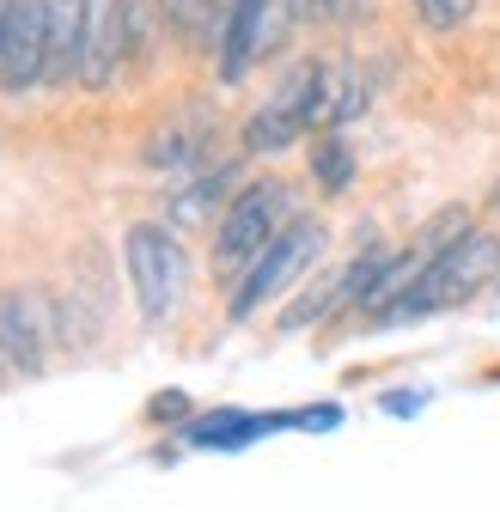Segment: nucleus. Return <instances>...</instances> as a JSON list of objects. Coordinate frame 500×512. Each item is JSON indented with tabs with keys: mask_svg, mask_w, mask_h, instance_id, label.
<instances>
[{
	"mask_svg": "<svg viewBox=\"0 0 500 512\" xmlns=\"http://www.w3.org/2000/svg\"><path fill=\"white\" fill-rule=\"evenodd\" d=\"M500 263V238L494 232H458L446 244H433V256L421 263V275H409V287L379 311L385 324H403V317H427V311H446L458 299H470Z\"/></svg>",
	"mask_w": 500,
	"mask_h": 512,
	"instance_id": "obj_1",
	"label": "nucleus"
},
{
	"mask_svg": "<svg viewBox=\"0 0 500 512\" xmlns=\"http://www.w3.org/2000/svg\"><path fill=\"white\" fill-rule=\"evenodd\" d=\"M122 269H129V287H135V305L147 324H165L183 305V293H190V250L159 220H141L122 232Z\"/></svg>",
	"mask_w": 500,
	"mask_h": 512,
	"instance_id": "obj_2",
	"label": "nucleus"
},
{
	"mask_svg": "<svg viewBox=\"0 0 500 512\" xmlns=\"http://www.w3.org/2000/svg\"><path fill=\"white\" fill-rule=\"evenodd\" d=\"M287 226H293V183H281V177L244 183L232 196V208L220 214V226H214V263L220 269H250Z\"/></svg>",
	"mask_w": 500,
	"mask_h": 512,
	"instance_id": "obj_3",
	"label": "nucleus"
},
{
	"mask_svg": "<svg viewBox=\"0 0 500 512\" xmlns=\"http://www.w3.org/2000/svg\"><path fill=\"white\" fill-rule=\"evenodd\" d=\"M324 244H330V232H324L318 220H293V226L257 256V263L244 269V281H238V293H232V305H226L232 324H244V317H257L269 299H281V293L324 256Z\"/></svg>",
	"mask_w": 500,
	"mask_h": 512,
	"instance_id": "obj_4",
	"label": "nucleus"
},
{
	"mask_svg": "<svg viewBox=\"0 0 500 512\" xmlns=\"http://www.w3.org/2000/svg\"><path fill=\"white\" fill-rule=\"evenodd\" d=\"M49 342H55L49 299L31 293V287H7V293H0V360H7L13 372H43Z\"/></svg>",
	"mask_w": 500,
	"mask_h": 512,
	"instance_id": "obj_5",
	"label": "nucleus"
},
{
	"mask_svg": "<svg viewBox=\"0 0 500 512\" xmlns=\"http://www.w3.org/2000/svg\"><path fill=\"white\" fill-rule=\"evenodd\" d=\"M129 0H86V55H80V86L104 92L116 68L129 61Z\"/></svg>",
	"mask_w": 500,
	"mask_h": 512,
	"instance_id": "obj_6",
	"label": "nucleus"
},
{
	"mask_svg": "<svg viewBox=\"0 0 500 512\" xmlns=\"http://www.w3.org/2000/svg\"><path fill=\"white\" fill-rule=\"evenodd\" d=\"M49 74V19L43 0H13V31H7V55H0V92H31Z\"/></svg>",
	"mask_w": 500,
	"mask_h": 512,
	"instance_id": "obj_7",
	"label": "nucleus"
},
{
	"mask_svg": "<svg viewBox=\"0 0 500 512\" xmlns=\"http://www.w3.org/2000/svg\"><path fill=\"white\" fill-rule=\"evenodd\" d=\"M275 31V0H226V19H220V80H244V68L269 49Z\"/></svg>",
	"mask_w": 500,
	"mask_h": 512,
	"instance_id": "obj_8",
	"label": "nucleus"
},
{
	"mask_svg": "<svg viewBox=\"0 0 500 512\" xmlns=\"http://www.w3.org/2000/svg\"><path fill=\"white\" fill-rule=\"evenodd\" d=\"M43 19H49L43 86H68V80H80V55H86V0H43Z\"/></svg>",
	"mask_w": 500,
	"mask_h": 512,
	"instance_id": "obj_9",
	"label": "nucleus"
},
{
	"mask_svg": "<svg viewBox=\"0 0 500 512\" xmlns=\"http://www.w3.org/2000/svg\"><path fill=\"white\" fill-rule=\"evenodd\" d=\"M263 427H275V421H257V415H208V421L183 427V433H190V445H244V439H257Z\"/></svg>",
	"mask_w": 500,
	"mask_h": 512,
	"instance_id": "obj_10",
	"label": "nucleus"
},
{
	"mask_svg": "<svg viewBox=\"0 0 500 512\" xmlns=\"http://www.w3.org/2000/svg\"><path fill=\"white\" fill-rule=\"evenodd\" d=\"M311 171H318V183L330 189V196H342V189H348V177H354V159H348V141H324L318 147V159H311Z\"/></svg>",
	"mask_w": 500,
	"mask_h": 512,
	"instance_id": "obj_11",
	"label": "nucleus"
},
{
	"mask_svg": "<svg viewBox=\"0 0 500 512\" xmlns=\"http://www.w3.org/2000/svg\"><path fill=\"white\" fill-rule=\"evenodd\" d=\"M159 13L177 37H208V19H214V0H159Z\"/></svg>",
	"mask_w": 500,
	"mask_h": 512,
	"instance_id": "obj_12",
	"label": "nucleus"
},
{
	"mask_svg": "<svg viewBox=\"0 0 500 512\" xmlns=\"http://www.w3.org/2000/svg\"><path fill=\"white\" fill-rule=\"evenodd\" d=\"M470 13H476V0H415V19L427 31H458Z\"/></svg>",
	"mask_w": 500,
	"mask_h": 512,
	"instance_id": "obj_13",
	"label": "nucleus"
},
{
	"mask_svg": "<svg viewBox=\"0 0 500 512\" xmlns=\"http://www.w3.org/2000/svg\"><path fill=\"white\" fill-rule=\"evenodd\" d=\"M220 183H226V171H214V177L190 183V189H183V208H171V214H177V220H202V214L220 202Z\"/></svg>",
	"mask_w": 500,
	"mask_h": 512,
	"instance_id": "obj_14",
	"label": "nucleus"
},
{
	"mask_svg": "<svg viewBox=\"0 0 500 512\" xmlns=\"http://www.w3.org/2000/svg\"><path fill=\"white\" fill-rule=\"evenodd\" d=\"M287 7V19H299V25H318V19H336V13H354L360 0H281Z\"/></svg>",
	"mask_w": 500,
	"mask_h": 512,
	"instance_id": "obj_15",
	"label": "nucleus"
},
{
	"mask_svg": "<svg viewBox=\"0 0 500 512\" xmlns=\"http://www.w3.org/2000/svg\"><path fill=\"white\" fill-rule=\"evenodd\" d=\"M7 31H13V0H0V55H7Z\"/></svg>",
	"mask_w": 500,
	"mask_h": 512,
	"instance_id": "obj_16",
	"label": "nucleus"
},
{
	"mask_svg": "<svg viewBox=\"0 0 500 512\" xmlns=\"http://www.w3.org/2000/svg\"><path fill=\"white\" fill-rule=\"evenodd\" d=\"M0 378H7V360H0Z\"/></svg>",
	"mask_w": 500,
	"mask_h": 512,
	"instance_id": "obj_17",
	"label": "nucleus"
}]
</instances>
